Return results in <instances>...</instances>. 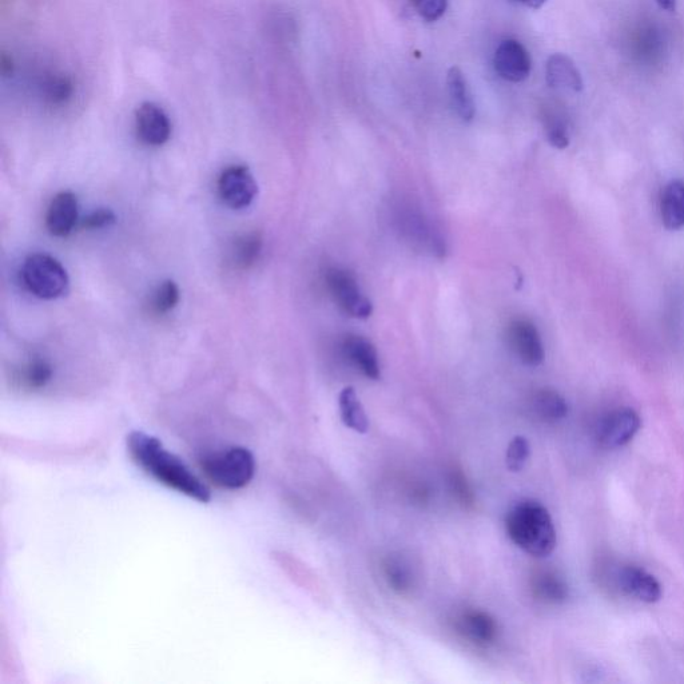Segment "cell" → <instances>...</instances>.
<instances>
[{
    "mask_svg": "<svg viewBox=\"0 0 684 684\" xmlns=\"http://www.w3.org/2000/svg\"><path fill=\"white\" fill-rule=\"evenodd\" d=\"M127 449L134 463L159 484L200 503H209L212 499L204 481L180 457L167 451L157 437L131 432L127 436Z\"/></svg>",
    "mask_w": 684,
    "mask_h": 684,
    "instance_id": "cell-1",
    "label": "cell"
},
{
    "mask_svg": "<svg viewBox=\"0 0 684 684\" xmlns=\"http://www.w3.org/2000/svg\"><path fill=\"white\" fill-rule=\"evenodd\" d=\"M505 532L516 547L535 558L551 555L558 542L551 513L535 500L520 501L509 509Z\"/></svg>",
    "mask_w": 684,
    "mask_h": 684,
    "instance_id": "cell-2",
    "label": "cell"
},
{
    "mask_svg": "<svg viewBox=\"0 0 684 684\" xmlns=\"http://www.w3.org/2000/svg\"><path fill=\"white\" fill-rule=\"evenodd\" d=\"M201 468L217 487L236 491L253 480L256 460L249 449L232 447L202 457Z\"/></svg>",
    "mask_w": 684,
    "mask_h": 684,
    "instance_id": "cell-3",
    "label": "cell"
},
{
    "mask_svg": "<svg viewBox=\"0 0 684 684\" xmlns=\"http://www.w3.org/2000/svg\"><path fill=\"white\" fill-rule=\"evenodd\" d=\"M22 280L34 296L42 300H55L69 289V276L61 262L49 254L27 257L22 268Z\"/></svg>",
    "mask_w": 684,
    "mask_h": 684,
    "instance_id": "cell-4",
    "label": "cell"
},
{
    "mask_svg": "<svg viewBox=\"0 0 684 684\" xmlns=\"http://www.w3.org/2000/svg\"><path fill=\"white\" fill-rule=\"evenodd\" d=\"M330 296L345 313L355 318H368L373 312L372 302L361 293L356 277L348 270L332 268L326 273Z\"/></svg>",
    "mask_w": 684,
    "mask_h": 684,
    "instance_id": "cell-5",
    "label": "cell"
},
{
    "mask_svg": "<svg viewBox=\"0 0 684 684\" xmlns=\"http://www.w3.org/2000/svg\"><path fill=\"white\" fill-rule=\"evenodd\" d=\"M642 427L634 409H616L604 416L595 429V439L604 449H616L630 443Z\"/></svg>",
    "mask_w": 684,
    "mask_h": 684,
    "instance_id": "cell-6",
    "label": "cell"
},
{
    "mask_svg": "<svg viewBox=\"0 0 684 684\" xmlns=\"http://www.w3.org/2000/svg\"><path fill=\"white\" fill-rule=\"evenodd\" d=\"M218 193L229 208L241 210L252 205L257 197V182L252 171L244 165L229 166L218 180Z\"/></svg>",
    "mask_w": 684,
    "mask_h": 684,
    "instance_id": "cell-7",
    "label": "cell"
},
{
    "mask_svg": "<svg viewBox=\"0 0 684 684\" xmlns=\"http://www.w3.org/2000/svg\"><path fill=\"white\" fill-rule=\"evenodd\" d=\"M493 66L497 75L504 81L520 83L530 77L531 55L522 43L515 39H505L495 51Z\"/></svg>",
    "mask_w": 684,
    "mask_h": 684,
    "instance_id": "cell-8",
    "label": "cell"
},
{
    "mask_svg": "<svg viewBox=\"0 0 684 684\" xmlns=\"http://www.w3.org/2000/svg\"><path fill=\"white\" fill-rule=\"evenodd\" d=\"M512 351L528 367H539L544 361V347L538 328L531 321L518 318L508 326Z\"/></svg>",
    "mask_w": 684,
    "mask_h": 684,
    "instance_id": "cell-9",
    "label": "cell"
},
{
    "mask_svg": "<svg viewBox=\"0 0 684 684\" xmlns=\"http://www.w3.org/2000/svg\"><path fill=\"white\" fill-rule=\"evenodd\" d=\"M385 582L393 592L400 596H409L417 590L420 583L419 568L408 555H388L383 562Z\"/></svg>",
    "mask_w": 684,
    "mask_h": 684,
    "instance_id": "cell-10",
    "label": "cell"
},
{
    "mask_svg": "<svg viewBox=\"0 0 684 684\" xmlns=\"http://www.w3.org/2000/svg\"><path fill=\"white\" fill-rule=\"evenodd\" d=\"M138 137L150 146L165 145L170 139L171 122L165 111L154 103H142L135 113Z\"/></svg>",
    "mask_w": 684,
    "mask_h": 684,
    "instance_id": "cell-11",
    "label": "cell"
},
{
    "mask_svg": "<svg viewBox=\"0 0 684 684\" xmlns=\"http://www.w3.org/2000/svg\"><path fill=\"white\" fill-rule=\"evenodd\" d=\"M456 627L469 642L480 647H488L499 638V624L487 611L465 610L456 619Z\"/></svg>",
    "mask_w": 684,
    "mask_h": 684,
    "instance_id": "cell-12",
    "label": "cell"
},
{
    "mask_svg": "<svg viewBox=\"0 0 684 684\" xmlns=\"http://www.w3.org/2000/svg\"><path fill=\"white\" fill-rule=\"evenodd\" d=\"M618 580L622 591L639 602L652 604L662 599L663 588L658 579L643 568H623L619 572Z\"/></svg>",
    "mask_w": 684,
    "mask_h": 684,
    "instance_id": "cell-13",
    "label": "cell"
},
{
    "mask_svg": "<svg viewBox=\"0 0 684 684\" xmlns=\"http://www.w3.org/2000/svg\"><path fill=\"white\" fill-rule=\"evenodd\" d=\"M78 222V201L71 192L57 194L47 210L46 225L55 237H67Z\"/></svg>",
    "mask_w": 684,
    "mask_h": 684,
    "instance_id": "cell-14",
    "label": "cell"
},
{
    "mask_svg": "<svg viewBox=\"0 0 684 684\" xmlns=\"http://www.w3.org/2000/svg\"><path fill=\"white\" fill-rule=\"evenodd\" d=\"M342 353L365 377L371 380L380 379L379 356L367 338L349 334L342 341Z\"/></svg>",
    "mask_w": 684,
    "mask_h": 684,
    "instance_id": "cell-15",
    "label": "cell"
},
{
    "mask_svg": "<svg viewBox=\"0 0 684 684\" xmlns=\"http://www.w3.org/2000/svg\"><path fill=\"white\" fill-rule=\"evenodd\" d=\"M546 78L551 89L574 91L583 90V79L578 67L570 57L564 54H554L548 58Z\"/></svg>",
    "mask_w": 684,
    "mask_h": 684,
    "instance_id": "cell-16",
    "label": "cell"
},
{
    "mask_svg": "<svg viewBox=\"0 0 684 684\" xmlns=\"http://www.w3.org/2000/svg\"><path fill=\"white\" fill-rule=\"evenodd\" d=\"M447 86L449 101H451L452 109L455 110L457 117L461 121L471 122L476 113L475 101H473L467 78L464 77V73L459 67H452L448 71Z\"/></svg>",
    "mask_w": 684,
    "mask_h": 684,
    "instance_id": "cell-17",
    "label": "cell"
},
{
    "mask_svg": "<svg viewBox=\"0 0 684 684\" xmlns=\"http://www.w3.org/2000/svg\"><path fill=\"white\" fill-rule=\"evenodd\" d=\"M660 216L668 230L684 226V182L672 181L664 188L660 200Z\"/></svg>",
    "mask_w": 684,
    "mask_h": 684,
    "instance_id": "cell-18",
    "label": "cell"
},
{
    "mask_svg": "<svg viewBox=\"0 0 684 684\" xmlns=\"http://www.w3.org/2000/svg\"><path fill=\"white\" fill-rule=\"evenodd\" d=\"M531 591L540 602L563 603L568 596V587L562 576L554 571H538L531 579Z\"/></svg>",
    "mask_w": 684,
    "mask_h": 684,
    "instance_id": "cell-19",
    "label": "cell"
},
{
    "mask_svg": "<svg viewBox=\"0 0 684 684\" xmlns=\"http://www.w3.org/2000/svg\"><path fill=\"white\" fill-rule=\"evenodd\" d=\"M530 405L534 415L546 423L563 420L568 413L566 400L554 389H539L532 395Z\"/></svg>",
    "mask_w": 684,
    "mask_h": 684,
    "instance_id": "cell-20",
    "label": "cell"
},
{
    "mask_svg": "<svg viewBox=\"0 0 684 684\" xmlns=\"http://www.w3.org/2000/svg\"><path fill=\"white\" fill-rule=\"evenodd\" d=\"M338 405H340L342 423L357 433L368 432L369 419L367 412H365L355 389L352 387L342 389L340 397H338Z\"/></svg>",
    "mask_w": 684,
    "mask_h": 684,
    "instance_id": "cell-21",
    "label": "cell"
},
{
    "mask_svg": "<svg viewBox=\"0 0 684 684\" xmlns=\"http://www.w3.org/2000/svg\"><path fill=\"white\" fill-rule=\"evenodd\" d=\"M262 246H264V241H262L260 233L242 234L233 245L232 258L234 265L238 269L252 268L260 260Z\"/></svg>",
    "mask_w": 684,
    "mask_h": 684,
    "instance_id": "cell-22",
    "label": "cell"
},
{
    "mask_svg": "<svg viewBox=\"0 0 684 684\" xmlns=\"http://www.w3.org/2000/svg\"><path fill=\"white\" fill-rule=\"evenodd\" d=\"M43 98L50 105H63L74 93V85L69 77L62 74L47 75L41 85Z\"/></svg>",
    "mask_w": 684,
    "mask_h": 684,
    "instance_id": "cell-23",
    "label": "cell"
},
{
    "mask_svg": "<svg viewBox=\"0 0 684 684\" xmlns=\"http://www.w3.org/2000/svg\"><path fill=\"white\" fill-rule=\"evenodd\" d=\"M53 379V367L45 359H34L23 368L22 385L30 391L45 388Z\"/></svg>",
    "mask_w": 684,
    "mask_h": 684,
    "instance_id": "cell-24",
    "label": "cell"
},
{
    "mask_svg": "<svg viewBox=\"0 0 684 684\" xmlns=\"http://www.w3.org/2000/svg\"><path fill=\"white\" fill-rule=\"evenodd\" d=\"M180 302V288L176 282L167 280L158 286L150 300L151 312L162 316L171 312Z\"/></svg>",
    "mask_w": 684,
    "mask_h": 684,
    "instance_id": "cell-25",
    "label": "cell"
},
{
    "mask_svg": "<svg viewBox=\"0 0 684 684\" xmlns=\"http://www.w3.org/2000/svg\"><path fill=\"white\" fill-rule=\"evenodd\" d=\"M531 456V445L528 443L526 437L516 436L509 443L507 452H505V464L511 472H520L526 467L528 459Z\"/></svg>",
    "mask_w": 684,
    "mask_h": 684,
    "instance_id": "cell-26",
    "label": "cell"
},
{
    "mask_svg": "<svg viewBox=\"0 0 684 684\" xmlns=\"http://www.w3.org/2000/svg\"><path fill=\"white\" fill-rule=\"evenodd\" d=\"M546 131L548 142L556 149H566L570 145L566 123L560 119L559 115L546 114Z\"/></svg>",
    "mask_w": 684,
    "mask_h": 684,
    "instance_id": "cell-27",
    "label": "cell"
},
{
    "mask_svg": "<svg viewBox=\"0 0 684 684\" xmlns=\"http://www.w3.org/2000/svg\"><path fill=\"white\" fill-rule=\"evenodd\" d=\"M449 484H451L453 495L460 501V504L464 507H472L475 503V496H473L471 485H469L464 473L459 469H453L451 476H449Z\"/></svg>",
    "mask_w": 684,
    "mask_h": 684,
    "instance_id": "cell-28",
    "label": "cell"
},
{
    "mask_svg": "<svg viewBox=\"0 0 684 684\" xmlns=\"http://www.w3.org/2000/svg\"><path fill=\"white\" fill-rule=\"evenodd\" d=\"M417 14L427 22L439 21L447 11L448 0H411Z\"/></svg>",
    "mask_w": 684,
    "mask_h": 684,
    "instance_id": "cell-29",
    "label": "cell"
},
{
    "mask_svg": "<svg viewBox=\"0 0 684 684\" xmlns=\"http://www.w3.org/2000/svg\"><path fill=\"white\" fill-rule=\"evenodd\" d=\"M115 222V214L110 209H99L89 214L82 220V229L95 230L103 229L106 226L113 225Z\"/></svg>",
    "mask_w": 684,
    "mask_h": 684,
    "instance_id": "cell-30",
    "label": "cell"
},
{
    "mask_svg": "<svg viewBox=\"0 0 684 684\" xmlns=\"http://www.w3.org/2000/svg\"><path fill=\"white\" fill-rule=\"evenodd\" d=\"M513 2H518L520 5L530 7V9L538 10L542 9L546 5L547 0H513Z\"/></svg>",
    "mask_w": 684,
    "mask_h": 684,
    "instance_id": "cell-31",
    "label": "cell"
},
{
    "mask_svg": "<svg viewBox=\"0 0 684 684\" xmlns=\"http://www.w3.org/2000/svg\"><path fill=\"white\" fill-rule=\"evenodd\" d=\"M0 67H2V74L9 75L13 73V62L11 59L7 58L6 55H2V61H0Z\"/></svg>",
    "mask_w": 684,
    "mask_h": 684,
    "instance_id": "cell-32",
    "label": "cell"
},
{
    "mask_svg": "<svg viewBox=\"0 0 684 684\" xmlns=\"http://www.w3.org/2000/svg\"><path fill=\"white\" fill-rule=\"evenodd\" d=\"M656 3H658L660 9L666 11H675L676 9V0H656Z\"/></svg>",
    "mask_w": 684,
    "mask_h": 684,
    "instance_id": "cell-33",
    "label": "cell"
}]
</instances>
